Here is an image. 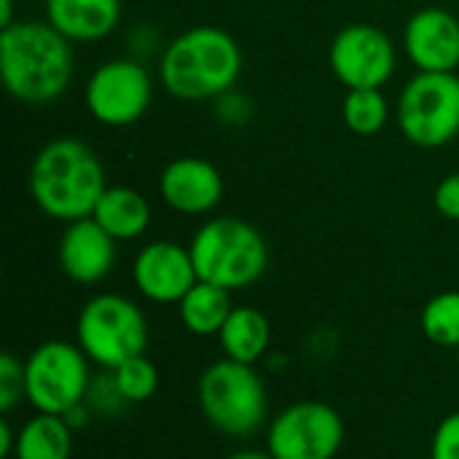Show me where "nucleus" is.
<instances>
[{"label":"nucleus","mask_w":459,"mask_h":459,"mask_svg":"<svg viewBox=\"0 0 459 459\" xmlns=\"http://www.w3.org/2000/svg\"><path fill=\"white\" fill-rule=\"evenodd\" d=\"M73 43L48 22L19 19L0 30V78L24 105L59 100L73 81Z\"/></svg>","instance_id":"nucleus-1"},{"label":"nucleus","mask_w":459,"mask_h":459,"mask_svg":"<svg viewBox=\"0 0 459 459\" xmlns=\"http://www.w3.org/2000/svg\"><path fill=\"white\" fill-rule=\"evenodd\" d=\"M35 207L51 221L73 223L91 218L100 196L108 188V175L100 156L75 137H56L46 143L27 175Z\"/></svg>","instance_id":"nucleus-2"},{"label":"nucleus","mask_w":459,"mask_h":459,"mask_svg":"<svg viewBox=\"0 0 459 459\" xmlns=\"http://www.w3.org/2000/svg\"><path fill=\"white\" fill-rule=\"evenodd\" d=\"M242 48L221 27L199 24L167 43L159 59L161 86L183 102L218 100L237 86Z\"/></svg>","instance_id":"nucleus-3"},{"label":"nucleus","mask_w":459,"mask_h":459,"mask_svg":"<svg viewBox=\"0 0 459 459\" xmlns=\"http://www.w3.org/2000/svg\"><path fill=\"white\" fill-rule=\"evenodd\" d=\"M196 277L226 290L255 285L269 266V247L261 231L231 215L204 221L188 242Z\"/></svg>","instance_id":"nucleus-4"},{"label":"nucleus","mask_w":459,"mask_h":459,"mask_svg":"<svg viewBox=\"0 0 459 459\" xmlns=\"http://www.w3.org/2000/svg\"><path fill=\"white\" fill-rule=\"evenodd\" d=\"M199 409L218 433L247 438L269 417L266 387L253 366L223 358L207 366L199 379Z\"/></svg>","instance_id":"nucleus-5"},{"label":"nucleus","mask_w":459,"mask_h":459,"mask_svg":"<svg viewBox=\"0 0 459 459\" xmlns=\"http://www.w3.org/2000/svg\"><path fill=\"white\" fill-rule=\"evenodd\" d=\"M75 344L91 363L113 371L121 363L145 355L148 320L132 299L121 293H100L78 312Z\"/></svg>","instance_id":"nucleus-6"},{"label":"nucleus","mask_w":459,"mask_h":459,"mask_svg":"<svg viewBox=\"0 0 459 459\" xmlns=\"http://www.w3.org/2000/svg\"><path fill=\"white\" fill-rule=\"evenodd\" d=\"M395 121L417 148H441L459 134L457 73H417L398 94Z\"/></svg>","instance_id":"nucleus-7"},{"label":"nucleus","mask_w":459,"mask_h":459,"mask_svg":"<svg viewBox=\"0 0 459 459\" xmlns=\"http://www.w3.org/2000/svg\"><path fill=\"white\" fill-rule=\"evenodd\" d=\"M89 358L78 344L70 342H43L24 360L27 401L40 414L65 417L89 398L91 374Z\"/></svg>","instance_id":"nucleus-8"},{"label":"nucleus","mask_w":459,"mask_h":459,"mask_svg":"<svg viewBox=\"0 0 459 459\" xmlns=\"http://www.w3.org/2000/svg\"><path fill=\"white\" fill-rule=\"evenodd\" d=\"M83 102L97 124L129 126L148 113L153 102V78L137 59H108L89 75Z\"/></svg>","instance_id":"nucleus-9"},{"label":"nucleus","mask_w":459,"mask_h":459,"mask_svg":"<svg viewBox=\"0 0 459 459\" xmlns=\"http://www.w3.org/2000/svg\"><path fill=\"white\" fill-rule=\"evenodd\" d=\"M344 444L342 414L323 401H299L282 409L266 433L274 459H333Z\"/></svg>","instance_id":"nucleus-10"},{"label":"nucleus","mask_w":459,"mask_h":459,"mask_svg":"<svg viewBox=\"0 0 459 459\" xmlns=\"http://www.w3.org/2000/svg\"><path fill=\"white\" fill-rule=\"evenodd\" d=\"M328 62L347 89H382L398 67L393 38L366 22L347 24L331 40Z\"/></svg>","instance_id":"nucleus-11"},{"label":"nucleus","mask_w":459,"mask_h":459,"mask_svg":"<svg viewBox=\"0 0 459 459\" xmlns=\"http://www.w3.org/2000/svg\"><path fill=\"white\" fill-rule=\"evenodd\" d=\"M132 280L140 296L153 304H180L199 282L191 250L169 239L148 242L134 255Z\"/></svg>","instance_id":"nucleus-12"},{"label":"nucleus","mask_w":459,"mask_h":459,"mask_svg":"<svg viewBox=\"0 0 459 459\" xmlns=\"http://www.w3.org/2000/svg\"><path fill=\"white\" fill-rule=\"evenodd\" d=\"M403 48L417 73H455L459 67V19L438 5L420 8L403 27Z\"/></svg>","instance_id":"nucleus-13"},{"label":"nucleus","mask_w":459,"mask_h":459,"mask_svg":"<svg viewBox=\"0 0 459 459\" xmlns=\"http://www.w3.org/2000/svg\"><path fill=\"white\" fill-rule=\"evenodd\" d=\"M159 196L172 212L207 215L223 199V178L212 161L199 156H180L161 169Z\"/></svg>","instance_id":"nucleus-14"},{"label":"nucleus","mask_w":459,"mask_h":459,"mask_svg":"<svg viewBox=\"0 0 459 459\" xmlns=\"http://www.w3.org/2000/svg\"><path fill=\"white\" fill-rule=\"evenodd\" d=\"M116 245L118 242L94 218L65 223L56 245L59 269L75 285H97L116 266Z\"/></svg>","instance_id":"nucleus-15"},{"label":"nucleus","mask_w":459,"mask_h":459,"mask_svg":"<svg viewBox=\"0 0 459 459\" xmlns=\"http://www.w3.org/2000/svg\"><path fill=\"white\" fill-rule=\"evenodd\" d=\"M46 22L70 43H97L121 22V0H46Z\"/></svg>","instance_id":"nucleus-16"},{"label":"nucleus","mask_w":459,"mask_h":459,"mask_svg":"<svg viewBox=\"0 0 459 459\" xmlns=\"http://www.w3.org/2000/svg\"><path fill=\"white\" fill-rule=\"evenodd\" d=\"M91 218L116 239V242H132L140 239L151 226V202L145 194L129 186H108L100 196Z\"/></svg>","instance_id":"nucleus-17"},{"label":"nucleus","mask_w":459,"mask_h":459,"mask_svg":"<svg viewBox=\"0 0 459 459\" xmlns=\"http://www.w3.org/2000/svg\"><path fill=\"white\" fill-rule=\"evenodd\" d=\"M218 342L229 360L255 366L272 344V325L261 309L234 307L223 331L218 333Z\"/></svg>","instance_id":"nucleus-18"},{"label":"nucleus","mask_w":459,"mask_h":459,"mask_svg":"<svg viewBox=\"0 0 459 459\" xmlns=\"http://www.w3.org/2000/svg\"><path fill=\"white\" fill-rule=\"evenodd\" d=\"M180 309V323L188 333L194 336H218L234 312L231 290L218 288L212 282L199 280L178 304Z\"/></svg>","instance_id":"nucleus-19"},{"label":"nucleus","mask_w":459,"mask_h":459,"mask_svg":"<svg viewBox=\"0 0 459 459\" xmlns=\"http://www.w3.org/2000/svg\"><path fill=\"white\" fill-rule=\"evenodd\" d=\"M73 455V428L65 417L35 414L16 433L13 459H70Z\"/></svg>","instance_id":"nucleus-20"},{"label":"nucleus","mask_w":459,"mask_h":459,"mask_svg":"<svg viewBox=\"0 0 459 459\" xmlns=\"http://www.w3.org/2000/svg\"><path fill=\"white\" fill-rule=\"evenodd\" d=\"M342 116L350 132L360 137H374L390 121V100L382 89H347Z\"/></svg>","instance_id":"nucleus-21"},{"label":"nucleus","mask_w":459,"mask_h":459,"mask_svg":"<svg viewBox=\"0 0 459 459\" xmlns=\"http://www.w3.org/2000/svg\"><path fill=\"white\" fill-rule=\"evenodd\" d=\"M420 328L428 342L459 350V290L436 293L420 315Z\"/></svg>","instance_id":"nucleus-22"},{"label":"nucleus","mask_w":459,"mask_h":459,"mask_svg":"<svg viewBox=\"0 0 459 459\" xmlns=\"http://www.w3.org/2000/svg\"><path fill=\"white\" fill-rule=\"evenodd\" d=\"M113 385L118 390V395L124 398V403H145L156 395L159 390V371L151 363V358L137 355L126 363H121L118 368L110 371Z\"/></svg>","instance_id":"nucleus-23"},{"label":"nucleus","mask_w":459,"mask_h":459,"mask_svg":"<svg viewBox=\"0 0 459 459\" xmlns=\"http://www.w3.org/2000/svg\"><path fill=\"white\" fill-rule=\"evenodd\" d=\"M22 398H27V379H24V363L11 355L3 352L0 355V411L11 414Z\"/></svg>","instance_id":"nucleus-24"},{"label":"nucleus","mask_w":459,"mask_h":459,"mask_svg":"<svg viewBox=\"0 0 459 459\" xmlns=\"http://www.w3.org/2000/svg\"><path fill=\"white\" fill-rule=\"evenodd\" d=\"M430 459H459V411L438 422L430 441Z\"/></svg>","instance_id":"nucleus-25"},{"label":"nucleus","mask_w":459,"mask_h":459,"mask_svg":"<svg viewBox=\"0 0 459 459\" xmlns=\"http://www.w3.org/2000/svg\"><path fill=\"white\" fill-rule=\"evenodd\" d=\"M433 202H436V210L446 218V221H457L459 223V169L446 175L438 186H436V194H433Z\"/></svg>","instance_id":"nucleus-26"},{"label":"nucleus","mask_w":459,"mask_h":459,"mask_svg":"<svg viewBox=\"0 0 459 459\" xmlns=\"http://www.w3.org/2000/svg\"><path fill=\"white\" fill-rule=\"evenodd\" d=\"M218 102H221L218 116H221L226 124L239 126V124H245V118L250 116V105H247V100H245L242 94H234V89H231V91H226L223 97H218Z\"/></svg>","instance_id":"nucleus-27"},{"label":"nucleus","mask_w":459,"mask_h":459,"mask_svg":"<svg viewBox=\"0 0 459 459\" xmlns=\"http://www.w3.org/2000/svg\"><path fill=\"white\" fill-rule=\"evenodd\" d=\"M16 449V433L11 430L8 420H0V457H13Z\"/></svg>","instance_id":"nucleus-28"},{"label":"nucleus","mask_w":459,"mask_h":459,"mask_svg":"<svg viewBox=\"0 0 459 459\" xmlns=\"http://www.w3.org/2000/svg\"><path fill=\"white\" fill-rule=\"evenodd\" d=\"M65 420H67V425L75 430V428H83V425L89 422V411H86V406L81 403V406H75L73 411H67V414H65Z\"/></svg>","instance_id":"nucleus-29"},{"label":"nucleus","mask_w":459,"mask_h":459,"mask_svg":"<svg viewBox=\"0 0 459 459\" xmlns=\"http://www.w3.org/2000/svg\"><path fill=\"white\" fill-rule=\"evenodd\" d=\"M13 22H19L13 19V0H0V30L11 27Z\"/></svg>","instance_id":"nucleus-30"},{"label":"nucleus","mask_w":459,"mask_h":459,"mask_svg":"<svg viewBox=\"0 0 459 459\" xmlns=\"http://www.w3.org/2000/svg\"><path fill=\"white\" fill-rule=\"evenodd\" d=\"M226 459H274V455L269 449L266 452H261V449H239V452L229 455Z\"/></svg>","instance_id":"nucleus-31"},{"label":"nucleus","mask_w":459,"mask_h":459,"mask_svg":"<svg viewBox=\"0 0 459 459\" xmlns=\"http://www.w3.org/2000/svg\"><path fill=\"white\" fill-rule=\"evenodd\" d=\"M371 3H387V0H371Z\"/></svg>","instance_id":"nucleus-32"},{"label":"nucleus","mask_w":459,"mask_h":459,"mask_svg":"<svg viewBox=\"0 0 459 459\" xmlns=\"http://www.w3.org/2000/svg\"><path fill=\"white\" fill-rule=\"evenodd\" d=\"M457 358H459V350H457Z\"/></svg>","instance_id":"nucleus-33"}]
</instances>
